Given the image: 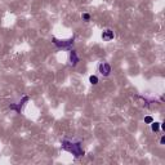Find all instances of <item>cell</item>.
I'll list each match as a JSON object with an SVG mask.
<instances>
[{
	"label": "cell",
	"mask_w": 165,
	"mask_h": 165,
	"mask_svg": "<svg viewBox=\"0 0 165 165\" xmlns=\"http://www.w3.org/2000/svg\"><path fill=\"white\" fill-rule=\"evenodd\" d=\"M28 98L27 96H25V97H22V99H21L19 102H17V103H12V105H9V109L10 110H14L17 113H22V110H23V107H25V105L28 102Z\"/></svg>",
	"instance_id": "3"
},
{
	"label": "cell",
	"mask_w": 165,
	"mask_h": 165,
	"mask_svg": "<svg viewBox=\"0 0 165 165\" xmlns=\"http://www.w3.org/2000/svg\"><path fill=\"white\" fill-rule=\"evenodd\" d=\"M113 38H115V34H113L112 30H110V28H107V30H105L102 32V39L105 41H111Z\"/></svg>",
	"instance_id": "6"
},
{
	"label": "cell",
	"mask_w": 165,
	"mask_h": 165,
	"mask_svg": "<svg viewBox=\"0 0 165 165\" xmlns=\"http://www.w3.org/2000/svg\"><path fill=\"white\" fill-rule=\"evenodd\" d=\"M81 19L85 21V22H89L90 21V14L89 13H83L81 14Z\"/></svg>",
	"instance_id": "9"
},
{
	"label": "cell",
	"mask_w": 165,
	"mask_h": 165,
	"mask_svg": "<svg viewBox=\"0 0 165 165\" xmlns=\"http://www.w3.org/2000/svg\"><path fill=\"white\" fill-rule=\"evenodd\" d=\"M61 146H62V148L64 150V151L72 154L75 159H79V157H81V156L85 155L80 141L72 142V141H68V139H63V141L61 142Z\"/></svg>",
	"instance_id": "1"
},
{
	"label": "cell",
	"mask_w": 165,
	"mask_h": 165,
	"mask_svg": "<svg viewBox=\"0 0 165 165\" xmlns=\"http://www.w3.org/2000/svg\"><path fill=\"white\" fill-rule=\"evenodd\" d=\"M98 72L103 77H109L111 75V66L107 62H101L98 66Z\"/></svg>",
	"instance_id": "4"
},
{
	"label": "cell",
	"mask_w": 165,
	"mask_h": 165,
	"mask_svg": "<svg viewBox=\"0 0 165 165\" xmlns=\"http://www.w3.org/2000/svg\"><path fill=\"white\" fill-rule=\"evenodd\" d=\"M98 81H99V80H98V77H97L96 75H90V76H89V83H90L92 85H97Z\"/></svg>",
	"instance_id": "7"
},
{
	"label": "cell",
	"mask_w": 165,
	"mask_h": 165,
	"mask_svg": "<svg viewBox=\"0 0 165 165\" xmlns=\"http://www.w3.org/2000/svg\"><path fill=\"white\" fill-rule=\"evenodd\" d=\"M159 129H160V123L152 121V123H151V130H152V132H157Z\"/></svg>",
	"instance_id": "8"
},
{
	"label": "cell",
	"mask_w": 165,
	"mask_h": 165,
	"mask_svg": "<svg viewBox=\"0 0 165 165\" xmlns=\"http://www.w3.org/2000/svg\"><path fill=\"white\" fill-rule=\"evenodd\" d=\"M52 41L53 44L58 48V49H66V51H71V48H72L74 43H75V38H70L67 40H60L57 38H52Z\"/></svg>",
	"instance_id": "2"
},
{
	"label": "cell",
	"mask_w": 165,
	"mask_h": 165,
	"mask_svg": "<svg viewBox=\"0 0 165 165\" xmlns=\"http://www.w3.org/2000/svg\"><path fill=\"white\" fill-rule=\"evenodd\" d=\"M152 121H154V118H152V116H146V118H145V123H146V124H151Z\"/></svg>",
	"instance_id": "10"
},
{
	"label": "cell",
	"mask_w": 165,
	"mask_h": 165,
	"mask_svg": "<svg viewBox=\"0 0 165 165\" xmlns=\"http://www.w3.org/2000/svg\"><path fill=\"white\" fill-rule=\"evenodd\" d=\"M165 143V137H161V139H160V145H164Z\"/></svg>",
	"instance_id": "11"
},
{
	"label": "cell",
	"mask_w": 165,
	"mask_h": 165,
	"mask_svg": "<svg viewBox=\"0 0 165 165\" xmlns=\"http://www.w3.org/2000/svg\"><path fill=\"white\" fill-rule=\"evenodd\" d=\"M79 62H80V58H79L76 51H72V49H71V51H70V64L75 67Z\"/></svg>",
	"instance_id": "5"
}]
</instances>
